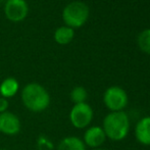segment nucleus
Segmentation results:
<instances>
[{
    "instance_id": "f257e3e1",
    "label": "nucleus",
    "mask_w": 150,
    "mask_h": 150,
    "mask_svg": "<svg viewBox=\"0 0 150 150\" xmlns=\"http://www.w3.org/2000/svg\"><path fill=\"white\" fill-rule=\"evenodd\" d=\"M23 105L32 112H42L49 107L51 97L45 87L39 83H28L21 92Z\"/></svg>"
},
{
    "instance_id": "f03ea898",
    "label": "nucleus",
    "mask_w": 150,
    "mask_h": 150,
    "mask_svg": "<svg viewBox=\"0 0 150 150\" xmlns=\"http://www.w3.org/2000/svg\"><path fill=\"white\" fill-rule=\"evenodd\" d=\"M102 129L106 138L115 142L122 141L130 132V119L126 111H111L104 117Z\"/></svg>"
},
{
    "instance_id": "7ed1b4c3",
    "label": "nucleus",
    "mask_w": 150,
    "mask_h": 150,
    "mask_svg": "<svg viewBox=\"0 0 150 150\" xmlns=\"http://www.w3.org/2000/svg\"><path fill=\"white\" fill-rule=\"evenodd\" d=\"M90 16L89 6L83 1H73L64 6L62 21L65 26L71 29L81 28L87 23Z\"/></svg>"
},
{
    "instance_id": "20e7f679",
    "label": "nucleus",
    "mask_w": 150,
    "mask_h": 150,
    "mask_svg": "<svg viewBox=\"0 0 150 150\" xmlns=\"http://www.w3.org/2000/svg\"><path fill=\"white\" fill-rule=\"evenodd\" d=\"M103 103L111 111H124L128 106L129 96L124 88L120 86H110L103 93Z\"/></svg>"
},
{
    "instance_id": "39448f33",
    "label": "nucleus",
    "mask_w": 150,
    "mask_h": 150,
    "mask_svg": "<svg viewBox=\"0 0 150 150\" xmlns=\"http://www.w3.org/2000/svg\"><path fill=\"white\" fill-rule=\"evenodd\" d=\"M69 122L74 128L83 130L90 127L94 117V110L87 102L74 104L69 110Z\"/></svg>"
},
{
    "instance_id": "423d86ee",
    "label": "nucleus",
    "mask_w": 150,
    "mask_h": 150,
    "mask_svg": "<svg viewBox=\"0 0 150 150\" xmlns=\"http://www.w3.org/2000/svg\"><path fill=\"white\" fill-rule=\"evenodd\" d=\"M29 6L26 0H7L4 5V14L12 23H20L27 18Z\"/></svg>"
},
{
    "instance_id": "0eeeda50",
    "label": "nucleus",
    "mask_w": 150,
    "mask_h": 150,
    "mask_svg": "<svg viewBox=\"0 0 150 150\" xmlns=\"http://www.w3.org/2000/svg\"><path fill=\"white\" fill-rule=\"evenodd\" d=\"M22 122L16 113L5 111L0 113V133L5 136H16L21 132Z\"/></svg>"
},
{
    "instance_id": "6e6552de",
    "label": "nucleus",
    "mask_w": 150,
    "mask_h": 150,
    "mask_svg": "<svg viewBox=\"0 0 150 150\" xmlns=\"http://www.w3.org/2000/svg\"><path fill=\"white\" fill-rule=\"evenodd\" d=\"M106 135L100 126H90L86 129L83 135V142L86 147L91 149L100 148L106 141Z\"/></svg>"
},
{
    "instance_id": "1a4fd4ad",
    "label": "nucleus",
    "mask_w": 150,
    "mask_h": 150,
    "mask_svg": "<svg viewBox=\"0 0 150 150\" xmlns=\"http://www.w3.org/2000/svg\"><path fill=\"white\" fill-rule=\"evenodd\" d=\"M134 135L138 143L144 146H150V115L143 117L135 126Z\"/></svg>"
},
{
    "instance_id": "9d476101",
    "label": "nucleus",
    "mask_w": 150,
    "mask_h": 150,
    "mask_svg": "<svg viewBox=\"0 0 150 150\" xmlns=\"http://www.w3.org/2000/svg\"><path fill=\"white\" fill-rule=\"evenodd\" d=\"M20 90V83L13 77H8L4 79L0 84V96L9 99L14 97Z\"/></svg>"
},
{
    "instance_id": "9b49d317",
    "label": "nucleus",
    "mask_w": 150,
    "mask_h": 150,
    "mask_svg": "<svg viewBox=\"0 0 150 150\" xmlns=\"http://www.w3.org/2000/svg\"><path fill=\"white\" fill-rule=\"evenodd\" d=\"M83 140L77 136H67L62 138L55 147V150H86Z\"/></svg>"
},
{
    "instance_id": "f8f14e48",
    "label": "nucleus",
    "mask_w": 150,
    "mask_h": 150,
    "mask_svg": "<svg viewBox=\"0 0 150 150\" xmlns=\"http://www.w3.org/2000/svg\"><path fill=\"white\" fill-rule=\"evenodd\" d=\"M75 38V30L67 26L57 28L54 32V41L59 45H67Z\"/></svg>"
},
{
    "instance_id": "ddd939ff",
    "label": "nucleus",
    "mask_w": 150,
    "mask_h": 150,
    "mask_svg": "<svg viewBox=\"0 0 150 150\" xmlns=\"http://www.w3.org/2000/svg\"><path fill=\"white\" fill-rule=\"evenodd\" d=\"M69 98L74 104L87 102L88 92L83 86H76L69 93Z\"/></svg>"
},
{
    "instance_id": "4468645a",
    "label": "nucleus",
    "mask_w": 150,
    "mask_h": 150,
    "mask_svg": "<svg viewBox=\"0 0 150 150\" xmlns=\"http://www.w3.org/2000/svg\"><path fill=\"white\" fill-rule=\"evenodd\" d=\"M137 43L141 51L150 55V29H145L139 34Z\"/></svg>"
},
{
    "instance_id": "2eb2a0df",
    "label": "nucleus",
    "mask_w": 150,
    "mask_h": 150,
    "mask_svg": "<svg viewBox=\"0 0 150 150\" xmlns=\"http://www.w3.org/2000/svg\"><path fill=\"white\" fill-rule=\"evenodd\" d=\"M36 148H37V150H54L55 146H54L53 142L47 136L41 135L37 139Z\"/></svg>"
},
{
    "instance_id": "dca6fc26",
    "label": "nucleus",
    "mask_w": 150,
    "mask_h": 150,
    "mask_svg": "<svg viewBox=\"0 0 150 150\" xmlns=\"http://www.w3.org/2000/svg\"><path fill=\"white\" fill-rule=\"evenodd\" d=\"M8 108H9V101H8V99L0 96V113L8 111Z\"/></svg>"
},
{
    "instance_id": "f3484780",
    "label": "nucleus",
    "mask_w": 150,
    "mask_h": 150,
    "mask_svg": "<svg viewBox=\"0 0 150 150\" xmlns=\"http://www.w3.org/2000/svg\"><path fill=\"white\" fill-rule=\"evenodd\" d=\"M91 150H106V149H103V148H96V149H91Z\"/></svg>"
},
{
    "instance_id": "a211bd4d",
    "label": "nucleus",
    "mask_w": 150,
    "mask_h": 150,
    "mask_svg": "<svg viewBox=\"0 0 150 150\" xmlns=\"http://www.w3.org/2000/svg\"><path fill=\"white\" fill-rule=\"evenodd\" d=\"M0 150H8V149H5V148H1Z\"/></svg>"
}]
</instances>
